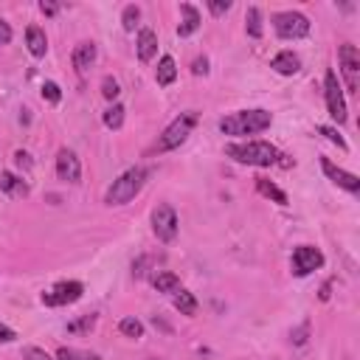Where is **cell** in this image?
<instances>
[{
	"label": "cell",
	"instance_id": "6da1fadb",
	"mask_svg": "<svg viewBox=\"0 0 360 360\" xmlns=\"http://www.w3.org/2000/svg\"><path fill=\"white\" fill-rule=\"evenodd\" d=\"M273 115L267 110H239L219 121V129L225 135H256L270 127Z\"/></svg>",
	"mask_w": 360,
	"mask_h": 360
},
{
	"label": "cell",
	"instance_id": "7a4b0ae2",
	"mask_svg": "<svg viewBox=\"0 0 360 360\" xmlns=\"http://www.w3.org/2000/svg\"><path fill=\"white\" fill-rule=\"evenodd\" d=\"M146 177H149V169H146V166H132V169H127L118 180H112V186H110L107 194H104V202H107V205H127V202L135 200V194L143 188Z\"/></svg>",
	"mask_w": 360,
	"mask_h": 360
},
{
	"label": "cell",
	"instance_id": "3957f363",
	"mask_svg": "<svg viewBox=\"0 0 360 360\" xmlns=\"http://www.w3.org/2000/svg\"><path fill=\"white\" fill-rule=\"evenodd\" d=\"M228 158H233L236 163H248V166H273L278 160V149L267 141H248V143H228L225 146Z\"/></svg>",
	"mask_w": 360,
	"mask_h": 360
},
{
	"label": "cell",
	"instance_id": "277c9868",
	"mask_svg": "<svg viewBox=\"0 0 360 360\" xmlns=\"http://www.w3.org/2000/svg\"><path fill=\"white\" fill-rule=\"evenodd\" d=\"M197 127V112L194 110H186V112H180L166 129H163V135L158 138V143H155V152H169V149H177L188 135H191V129Z\"/></svg>",
	"mask_w": 360,
	"mask_h": 360
},
{
	"label": "cell",
	"instance_id": "5b68a950",
	"mask_svg": "<svg viewBox=\"0 0 360 360\" xmlns=\"http://www.w3.org/2000/svg\"><path fill=\"white\" fill-rule=\"evenodd\" d=\"M273 28L281 39H301L309 34V20L301 11H278L273 17Z\"/></svg>",
	"mask_w": 360,
	"mask_h": 360
},
{
	"label": "cell",
	"instance_id": "8992f818",
	"mask_svg": "<svg viewBox=\"0 0 360 360\" xmlns=\"http://www.w3.org/2000/svg\"><path fill=\"white\" fill-rule=\"evenodd\" d=\"M323 96H326V110H329V115L338 121V124H343L346 121V98H343V87H340V82H338V73L329 68L326 70V76H323Z\"/></svg>",
	"mask_w": 360,
	"mask_h": 360
},
{
	"label": "cell",
	"instance_id": "52a82bcc",
	"mask_svg": "<svg viewBox=\"0 0 360 360\" xmlns=\"http://www.w3.org/2000/svg\"><path fill=\"white\" fill-rule=\"evenodd\" d=\"M152 231L160 242H172L177 236V214H174L172 205L160 202V205L152 208Z\"/></svg>",
	"mask_w": 360,
	"mask_h": 360
},
{
	"label": "cell",
	"instance_id": "ba28073f",
	"mask_svg": "<svg viewBox=\"0 0 360 360\" xmlns=\"http://www.w3.org/2000/svg\"><path fill=\"white\" fill-rule=\"evenodd\" d=\"M82 292H84L82 281H59L48 292H42V304L45 307H68V304H76L82 298Z\"/></svg>",
	"mask_w": 360,
	"mask_h": 360
},
{
	"label": "cell",
	"instance_id": "9c48e42d",
	"mask_svg": "<svg viewBox=\"0 0 360 360\" xmlns=\"http://www.w3.org/2000/svg\"><path fill=\"white\" fill-rule=\"evenodd\" d=\"M338 59H340V73L346 79V87L357 90V84H360V51L352 42H343L338 51Z\"/></svg>",
	"mask_w": 360,
	"mask_h": 360
},
{
	"label": "cell",
	"instance_id": "30bf717a",
	"mask_svg": "<svg viewBox=\"0 0 360 360\" xmlns=\"http://www.w3.org/2000/svg\"><path fill=\"white\" fill-rule=\"evenodd\" d=\"M290 264H292V273L295 276H309L312 270H318L323 264V253L318 248H312V245H298L292 250Z\"/></svg>",
	"mask_w": 360,
	"mask_h": 360
},
{
	"label": "cell",
	"instance_id": "8fae6325",
	"mask_svg": "<svg viewBox=\"0 0 360 360\" xmlns=\"http://www.w3.org/2000/svg\"><path fill=\"white\" fill-rule=\"evenodd\" d=\"M321 169H323V174H326L335 186L346 188L349 194H357V191H360V177L352 174V172H346V169H340V166H335L329 158H321Z\"/></svg>",
	"mask_w": 360,
	"mask_h": 360
},
{
	"label": "cell",
	"instance_id": "7c38bea8",
	"mask_svg": "<svg viewBox=\"0 0 360 360\" xmlns=\"http://www.w3.org/2000/svg\"><path fill=\"white\" fill-rule=\"evenodd\" d=\"M56 174H59V180H65V183H79V177H82V163H79V158H76L73 149H59V155H56Z\"/></svg>",
	"mask_w": 360,
	"mask_h": 360
},
{
	"label": "cell",
	"instance_id": "4fadbf2b",
	"mask_svg": "<svg viewBox=\"0 0 360 360\" xmlns=\"http://www.w3.org/2000/svg\"><path fill=\"white\" fill-rule=\"evenodd\" d=\"M270 68H273L276 73H281V76H292V73L301 70V59H298V53H292V51H281V53H276V56L270 59Z\"/></svg>",
	"mask_w": 360,
	"mask_h": 360
},
{
	"label": "cell",
	"instance_id": "5bb4252c",
	"mask_svg": "<svg viewBox=\"0 0 360 360\" xmlns=\"http://www.w3.org/2000/svg\"><path fill=\"white\" fill-rule=\"evenodd\" d=\"M158 53V34L152 28H141L138 31V59L149 62Z\"/></svg>",
	"mask_w": 360,
	"mask_h": 360
},
{
	"label": "cell",
	"instance_id": "9a60e30c",
	"mask_svg": "<svg viewBox=\"0 0 360 360\" xmlns=\"http://www.w3.org/2000/svg\"><path fill=\"white\" fill-rule=\"evenodd\" d=\"M73 68L79 70V73H84L93 62H96V42H79L76 48H73Z\"/></svg>",
	"mask_w": 360,
	"mask_h": 360
},
{
	"label": "cell",
	"instance_id": "2e32d148",
	"mask_svg": "<svg viewBox=\"0 0 360 360\" xmlns=\"http://www.w3.org/2000/svg\"><path fill=\"white\" fill-rule=\"evenodd\" d=\"M0 191H6L8 197H25L28 183L22 177H17L14 172H0Z\"/></svg>",
	"mask_w": 360,
	"mask_h": 360
},
{
	"label": "cell",
	"instance_id": "e0dca14e",
	"mask_svg": "<svg viewBox=\"0 0 360 360\" xmlns=\"http://www.w3.org/2000/svg\"><path fill=\"white\" fill-rule=\"evenodd\" d=\"M180 11H183V22L177 25V37H191L200 28V11L191 3H183Z\"/></svg>",
	"mask_w": 360,
	"mask_h": 360
},
{
	"label": "cell",
	"instance_id": "ac0fdd59",
	"mask_svg": "<svg viewBox=\"0 0 360 360\" xmlns=\"http://www.w3.org/2000/svg\"><path fill=\"white\" fill-rule=\"evenodd\" d=\"M25 42H28V51H31V56H45V51H48V39H45V31L39 28V25H28V31H25Z\"/></svg>",
	"mask_w": 360,
	"mask_h": 360
},
{
	"label": "cell",
	"instance_id": "d6986e66",
	"mask_svg": "<svg viewBox=\"0 0 360 360\" xmlns=\"http://www.w3.org/2000/svg\"><path fill=\"white\" fill-rule=\"evenodd\" d=\"M152 287L158 292H177L180 290V276H174L172 270H158L152 276Z\"/></svg>",
	"mask_w": 360,
	"mask_h": 360
},
{
	"label": "cell",
	"instance_id": "ffe728a7",
	"mask_svg": "<svg viewBox=\"0 0 360 360\" xmlns=\"http://www.w3.org/2000/svg\"><path fill=\"white\" fill-rule=\"evenodd\" d=\"M155 79H158V84L160 87H166V84H172L174 79H177V65H174V59L166 53V56H160V62H158V70H155Z\"/></svg>",
	"mask_w": 360,
	"mask_h": 360
},
{
	"label": "cell",
	"instance_id": "44dd1931",
	"mask_svg": "<svg viewBox=\"0 0 360 360\" xmlns=\"http://www.w3.org/2000/svg\"><path fill=\"white\" fill-rule=\"evenodd\" d=\"M256 188H259V194H264V197H270L273 202H278V205H287V194L276 186V183H270V180H264V177H256Z\"/></svg>",
	"mask_w": 360,
	"mask_h": 360
},
{
	"label": "cell",
	"instance_id": "7402d4cb",
	"mask_svg": "<svg viewBox=\"0 0 360 360\" xmlns=\"http://www.w3.org/2000/svg\"><path fill=\"white\" fill-rule=\"evenodd\" d=\"M174 309L180 315H194L197 312V298L188 292V290H177L174 292Z\"/></svg>",
	"mask_w": 360,
	"mask_h": 360
},
{
	"label": "cell",
	"instance_id": "603a6c76",
	"mask_svg": "<svg viewBox=\"0 0 360 360\" xmlns=\"http://www.w3.org/2000/svg\"><path fill=\"white\" fill-rule=\"evenodd\" d=\"M245 31H248V37H253V39H259L262 37V11L256 8V6H250L248 8V14H245Z\"/></svg>",
	"mask_w": 360,
	"mask_h": 360
},
{
	"label": "cell",
	"instance_id": "cb8c5ba5",
	"mask_svg": "<svg viewBox=\"0 0 360 360\" xmlns=\"http://www.w3.org/2000/svg\"><path fill=\"white\" fill-rule=\"evenodd\" d=\"M124 112H127V110H124L121 104H112V107L104 112V127H107V129H118V127L124 124Z\"/></svg>",
	"mask_w": 360,
	"mask_h": 360
},
{
	"label": "cell",
	"instance_id": "d4e9b609",
	"mask_svg": "<svg viewBox=\"0 0 360 360\" xmlns=\"http://www.w3.org/2000/svg\"><path fill=\"white\" fill-rule=\"evenodd\" d=\"M118 329H121V335H127V338H141V335H143V323H141L138 318H121Z\"/></svg>",
	"mask_w": 360,
	"mask_h": 360
},
{
	"label": "cell",
	"instance_id": "484cf974",
	"mask_svg": "<svg viewBox=\"0 0 360 360\" xmlns=\"http://www.w3.org/2000/svg\"><path fill=\"white\" fill-rule=\"evenodd\" d=\"M138 20H141V8H138V6H127V8H124V17H121L124 28H127V31H135Z\"/></svg>",
	"mask_w": 360,
	"mask_h": 360
},
{
	"label": "cell",
	"instance_id": "4316f807",
	"mask_svg": "<svg viewBox=\"0 0 360 360\" xmlns=\"http://www.w3.org/2000/svg\"><path fill=\"white\" fill-rule=\"evenodd\" d=\"M118 93H121V90H118V82H115L112 76H104V82H101V96L112 101V98H118Z\"/></svg>",
	"mask_w": 360,
	"mask_h": 360
},
{
	"label": "cell",
	"instance_id": "83f0119b",
	"mask_svg": "<svg viewBox=\"0 0 360 360\" xmlns=\"http://www.w3.org/2000/svg\"><path fill=\"white\" fill-rule=\"evenodd\" d=\"M42 98H48L51 104H59V98H62L59 84H56V82H45V84H42Z\"/></svg>",
	"mask_w": 360,
	"mask_h": 360
},
{
	"label": "cell",
	"instance_id": "f1b7e54d",
	"mask_svg": "<svg viewBox=\"0 0 360 360\" xmlns=\"http://www.w3.org/2000/svg\"><path fill=\"white\" fill-rule=\"evenodd\" d=\"M22 360H53V357L39 346H25L22 349Z\"/></svg>",
	"mask_w": 360,
	"mask_h": 360
},
{
	"label": "cell",
	"instance_id": "f546056e",
	"mask_svg": "<svg viewBox=\"0 0 360 360\" xmlns=\"http://www.w3.org/2000/svg\"><path fill=\"white\" fill-rule=\"evenodd\" d=\"M93 323H96V315H84L82 321H73V323H68V332H87Z\"/></svg>",
	"mask_w": 360,
	"mask_h": 360
},
{
	"label": "cell",
	"instance_id": "4dcf8cb0",
	"mask_svg": "<svg viewBox=\"0 0 360 360\" xmlns=\"http://www.w3.org/2000/svg\"><path fill=\"white\" fill-rule=\"evenodd\" d=\"M208 11H211L214 17H222L225 11H231V0H211V3H208Z\"/></svg>",
	"mask_w": 360,
	"mask_h": 360
},
{
	"label": "cell",
	"instance_id": "1f68e13d",
	"mask_svg": "<svg viewBox=\"0 0 360 360\" xmlns=\"http://www.w3.org/2000/svg\"><path fill=\"white\" fill-rule=\"evenodd\" d=\"M318 132H321V135H326V138H329L332 143H338L340 149H349V146H346V141H343V138L338 135V129H335V127H321Z\"/></svg>",
	"mask_w": 360,
	"mask_h": 360
},
{
	"label": "cell",
	"instance_id": "d6a6232c",
	"mask_svg": "<svg viewBox=\"0 0 360 360\" xmlns=\"http://www.w3.org/2000/svg\"><path fill=\"white\" fill-rule=\"evenodd\" d=\"M191 73H194V76H205V73H208V59H205V56H197V59L191 62Z\"/></svg>",
	"mask_w": 360,
	"mask_h": 360
},
{
	"label": "cell",
	"instance_id": "836d02e7",
	"mask_svg": "<svg viewBox=\"0 0 360 360\" xmlns=\"http://www.w3.org/2000/svg\"><path fill=\"white\" fill-rule=\"evenodd\" d=\"M8 42H11V25L6 20H0V48L8 45Z\"/></svg>",
	"mask_w": 360,
	"mask_h": 360
},
{
	"label": "cell",
	"instance_id": "e575fe53",
	"mask_svg": "<svg viewBox=\"0 0 360 360\" xmlns=\"http://www.w3.org/2000/svg\"><path fill=\"white\" fill-rule=\"evenodd\" d=\"M14 163H17V166H22V169H28V166H31V155H28V152H22V149H20V152H14Z\"/></svg>",
	"mask_w": 360,
	"mask_h": 360
},
{
	"label": "cell",
	"instance_id": "d590c367",
	"mask_svg": "<svg viewBox=\"0 0 360 360\" xmlns=\"http://www.w3.org/2000/svg\"><path fill=\"white\" fill-rule=\"evenodd\" d=\"M307 332H309V326H307V323H304V326H298V329L292 332V343H298V346H301V343L307 340Z\"/></svg>",
	"mask_w": 360,
	"mask_h": 360
},
{
	"label": "cell",
	"instance_id": "8d00e7d4",
	"mask_svg": "<svg viewBox=\"0 0 360 360\" xmlns=\"http://www.w3.org/2000/svg\"><path fill=\"white\" fill-rule=\"evenodd\" d=\"M56 360H79V354H76L73 349H68V346H62V349L56 352Z\"/></svg>",
	"mask_w": 360,
	"mask_h": 360
},
{
	"label": "cell",
	"instance_id": "74e56055",
	"mask_svg": "<svg viewBox=\"0 0 360 360\" xmlns=\"http://www.w3.org/2000/svg\"><path fill=\"white\" fill-rule=\"evenodd\" d=\"M17 335H14V329H8L6 323H0V343H11Z\"/></svg>",
	"mask_w": 360,
	"mask_h": 360
},
{
	"label": "cell",
	"instance_id": "f35d334b",
	"mask_svg": "<svg viewBox=\"0 0 360 360\" xmlns=\"http://www.w3.org/2000/svg\"><path fill=\"white\" fill-rule=\"evenodd\" d=\"M39 11H42V14H56V11H59V6H56V3H45V0H42V3H39Z\"/></svg>",
	"mask_w": 360,
	"mask_h": 360
},
{
	"label": "cell",
	"instance_id": "ab89813d",
	"mask_svg": "<svg viewBox=\"0 0 360 360\" xmlns=\"http://www.w3.org/2000/svg\"><path fill=\"white\" fill-rule=\"evenodd\" d=\"M79 360H101L98 354H93V352H87V354H79Z\"/></svg>",
	"mask_w": 360,
	"mask_h": 360
},
{
	"label": "cell",
	"instance_id": "60d3db41",
	"mask_svg": "<svg viewBox=\"0 0 360 360\" xmlns=\"http://www.w3.org/2000/svg\"><path fill=\"white\" fill-rule=\"evenodd\" d=\"M326 298H329V284L321 287V301H326Z\"/></svg>",
	"mask_w": 360,
	"mask_h": 360
}]
</instances>
